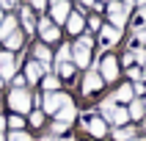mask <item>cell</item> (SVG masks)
I'll return each mask as SVG.
<instances>
[{
	"label": "cell",
	"mask_w": 146,
	"mask_h": 141,
	"mask_svg": "<svg viewBox=\"0 0 146 141\" xmlns=\"http://www.w3.org/2000/svg\"><path fill=\"white\" fill-rule=\"evenodd\" d=\"M91 47H94V36L91 33H80V39L72 44V64L86 69L91 64Z\"/></svg>",
	"instance_id": "6da1fadb"
},
{
	"label": "cell",
	"mask_w": 146,
	"mask_h": 141,
	"mask_svg": "<svg viewBox=\"0 0 146 141\" xmlns=\"http://www.w3.org/2000/svg\"><path fill=\"white\" fill-rule=\"evenodd\" d=\"M8 105L14 108L17 114H31L33 111V94L28 89H11V94H8Z\"/></svg>",
	"instance_id": "7a4b0ae2"
},
{
	"label": "cell",
	"mask_w": 146,
	"mask_h": 141,
	"mask_svg": "<svg viewBox=\"0 0 146 141\" xmlns=\"http://www.w3.org/2000/svg\"><path fill=\"white\" fill-rule=\"evenodd\" d=\"M36 33L41 36V44H55L61 39V28H58L50 17H39L36 19Z\"/></svg>",
	"instance_id": "3957f363"
},
{
	"label": "cell",
	"mask_w": 146,
	"mask_h": 141,
	"mask_svg": "<svg viewBox=\"0 0 146 141\" xmlns=\"http://www.w3.org/2000/svg\"><path fill=\"white\" fill-rule=\"evenodd\" d=\"M97 72L102 75V80H105V83H113L116 78H119V58L110 55V53L102 55V58H99V64H97Z\"/></svg>",
	"instance_id": "277c9868"
},
{
	"label": "cell",
	"mask_w": 146,
	"mask_h": 141,
	"mask_svg": "<svg viewBox=\"0 0 146 141\" xmlns=\"http://www.w3.org/2000/svg\"><path fill=\"white\" fill-rule=\"evenodd\" d=\"M66 102H72L69 94H64V91H47L44 100H41V111L50 114V116H55V111H58L61 105H66Z\"/></svg>",
	"instance_id": "5b68a950"
},
{
	"label": "cell",
	"mask_w": 146,
	"mask_h": 141,
	"mask_svg": "<svg viewBox=\"0 0 146 141\" xmlns=\"http://www.w3.org/2000/svg\"><path fill=\"white\" fill-rule=\"evenodd\" d=\"M105 14H108V19H110V25L121 31L124 25H127V14H130V11H127V8L121 6V0H108Z\"/></svg>",
	"instance_id": "8992f818"
},
{
	"label": "cell",
	"mask_w": 146,
	"mask_h": 141,
	"mask_svg": "<svg viewBox=\"0 0 146 141\" xmlns=\"http://www.w3.org/2000/svg\"><path fill=\"white\" fill-rule=\"evenodd\" d=\"M50 3V19L61 28L66 22V17L72 14V0H47Z\"/></svg>",
	"instance_id": "52a82bcc"
},
{
	"label": "cell",
	"mask_w": 146,
	"mask_h": 141,
	"mask_svg": "<svg viewBox=\"0 0 146 141\" xmlns=\"http://www.w3.org/2000/svg\"><path fill=\"white\" fill-rule=\"evenodd\" d=\"M17 66H19V58L14 53H8V50H3L0 53V78L3 80H11L17 75Z\"/></svg>",
	"instance_id": "ba28073f"
},
{
	"label": "cell",
	"mask_w": 146,
	"mask_h": 141,
	"mask_svg": "<svg viewBox=\"0 0 146 141\" xmlns=\"http://www.w3.org/2000/svg\"><path fill=\"white\" fill-rule=\"evenodd\" d=\"M64 25H66V31H69V36H80L86 31V8H77V11L72 8V14L66 17Z\"/></svg>",
	"instance_id": "9c48e42d"
},
{
	"label": "cell",
	"mask_w": 146,
	"mask_h": 141,
	"mask_svg": "<svg viewBox=\"0 0 146 141\" xmlns=\"http://www.w3.org/2000/svg\"><path fill=\"white\" fill-rule=\"evenodd\" d=\"M17 22H19V31H22L25 36H33V33H36V14H33L31 6H22V8H19Z\"/></svg>",
	"instance_id": "30bf717a"
},
{
	"label": "cell",
	"mask_w": 146,
	"mask_h": 141,
	"mask_svg": "<svg viewBox=\"0 0 146 141\" xmlns=\"http://www.w3.org/2000/svg\"><path fill=\"white\" fill-rule=\"evenodd\" d=\"M102 86H105L102 75L97 72V66H91L88 72H86V78H83V94H97Z\"/></svg>",
	"instance_id": "8fae6325"
},
{
	"label": "cell",
	"mask_w": 146,
	"mask_h": 141,
	"mask_svg": "<svg viewBox=\"0 0 146 141\" xmlns=\"http://www.w3.org/2000/svg\"><path fill=\"white\" fill-rule=\"evenodd\" d=\"M83 127H86V130H88L94 138H102V136H108V122L102 119V116H88Z\"/></svg>",
	"instance_id": "7c38bea8"
},
{
	"label": "cell",
	"mask_w": 146,
	"mask_h": 141,
	"mask_svg": "<svg viewBox=\"0 0 146 141\" xmlns=\"http://www.w3.org/2000/svg\"><path fill=\"white\" fill-rule=\"evenodd\" d=\"M33 61H39L44 66V72H50L52 69V50H50V44H36L33 47Z\"/></svg>",
	"instance_id": "4fadbf2b"
},
{
	"label": "cell",
	"mask_w": 146,
	"mask_h": 141,
	"mask_svg": "<svg viewBox=\"0 0 146 141\" xmlns=\"http://www.w3.org/2000/svg\"><path fill=\"white\" fill-rule=\"evenodd\" d=\"M41 75H47V72H44V66H41L39 61H28V64H25V80H28V86L39 83Z\"/></svg>",
	"instance_id": "5bb4252c"
},
{
	"label": "cell",
	"mask_w": 146,
	"mask_h": 141,
	"mask_svg": "<svg viewBox=\"0 0 146 141\" xmlns=\"http://www.w3.org/2000/svg\"><path fill=\"white\" fill-rule=\"evenodd\" d=\"M25 39H28V36H25V33L17 28L11 36H6V39H3V47H6L8 53H17V50H22V47H25Z\"/></svg>",
	"instance_id": "9a60e30c"
},
{
	"label": "cell",
	"mask_w": 146,
	"mask_h": 141,
	"mask_svg": "<svg viewBox=\"0 0 146 141\" xmlns=\"http://www.w3.org/2000/svg\"><path fill=\"white\" fill-rule=\"evenodd\" d=\"M97 33L102 36V44H105V47L116 44V41H119V36H121V31H119V28H113V25H102Z\"/></svg>",
	"instance_id": "2e32d148"
},
{
	"label": "cell",
	"mask_w": 146,
	"mask_h": 141,
	"mask_svg": "<svg viewBox=\"0 0 146 141\" xmlns=\"http://www.w3.org/2000/svg\"><path fill=\"white\" fill-rule=\"evenodd\" d=\"M74 116H77V108H74V102H66V105H61L55 111V119L58 122H64V124H72L74 122Z\"/></svg>",
	"instance_id": "e0dca14e"
},
{
	"label": "cell",
	"mask_w": 146,
	"mask_h": 141,
	"mask_svg": "<svg viewBox=\"0 0 146 141\" xmlns=\"http://www.w3.org/2000/svg\"><path fill=\"white\" fill-rule=\"evenodd\" d=\"M19 28V22H17V17L14 14H6L3 17V22H0V41L6 39V36H11V33Z\"/></svg>",
	"instance_id": "ac0fdd59"
},
{
	"label": "cell",
	"mask_w": 146,
	"mask_h": 141,
	"mask_svg": "<svg viewBox=\"0 0 146 141\" xmlns=\"http://www.w3.org/2000/svg\"><path fill=\"white\" fill-rule=\"evenodd\" d=\"M41 89H44V94H47V91H61V78L52 75V72L41 75Z\"/></svg>",
	"instance_id": "d6986e66"
},
{
	"label": "cell",
	"mask_w": 146,
	"mask_h": 141,
	"mask_svg": "<svg viewBox=\"0 0 146 141\" xmlns=\"http://www.w3.org/2000/svg\"><path fill=\"white\" fill-rule=\"evenodd\" d=\"M74 69H77V66H74L72 61H64V64H55V75L61 78V80H72V78H74Z\"/></svg>",
	"instance_id": "ffe728a7"
},
{
	"label": "cell",
	"mask_w": 146,
	"mask_h": 141,
	"mask_svg": "<svg viewBox=\"0 0 146 141\" xmlns=\"http://www.w3.org/2000/svg\"><path fill=\"white\" fill-rule=\"evenodd\" d=\"M127 114H130V119H143V116H146V105H143V100H132L130 108H127Z\"/></svg>",
	"instance_id": "44dd1931"
},
{
	"label": "cell",
	"mask_w": 146,
	"mask_h": 141,
	"mask_svg": "<svg viewBox=\"0 0 146 141\" xmlns=\"http://www.w3.org/2000/svg\"><path fill=\"white\" fill-rule=\"evenodd\" d=\"M113 100H116V102H132V100H135V94H132V86H130V83H124L121 89L113 94Z\"/></svg>",
	"instance_id": "7402d4cb"
},
{
	"label": "cell",
	"mask_w": 146,
	"mask_h": 141,
	"mask_svg": "<svg viewBox=\"0 0 146 141\" xmlns=\"http://www.w3.org/2000/svg\"><path fill=\"white\" fill-rule=\"evenodd\" d=\"M64 61H72V44H61L58 53L52 55V64H64Z\"/></svg>",
	"instance_id": "603a6c76"
},
{
	"label": "cell",
	"mask_w": 146,
	"mask_h": 141,
	"mask_svg": "<svg viewBox=\"0 0 146 141\" xmlns=\"http://www.w3.org/2000/svg\"><path fill=\"white\" fill-rule=\"evenodd\" d=\"M113 138L116 141H130V138H135V127H130V124L116 127V130H113Z\"/></svg>",
	"instance_id": "cb8c5ba5"
},
{
	"label": "cell",
	"mask_w": 146,
	"mask_h": 141,
	"mask_svg": "<svg viewBox=\"0 0 146 141\" xmlns=\"http://www.w3.org/2000/svg\"><path fill=\"white\" fill-rule=\"evenodd\" d=\"M28 116H31V127H41V124H44V116H47V114H44L41 108H36V111H31Z\"/></svg>",
	"instance_id": "d4e9b609"
},
{
	"label": "cell",
	"mask_w": 146,
	"mask_h": 141,
	"mask_svg": "<svg viewBox=\"0 0 146 141\" xmlns=\"http://www.w3.org/2000/svg\"><path fill=\"white\" fill-rule=\"evenodd\" d=\"M66 130H69V124L58 122V119H55L52 124H50V136H52V138H58V136H61V133H66Z\"/></svg>",
	"instance_id": "484cf974"
},
{
	"label": "cell",
	"mask_w": 146,
	"mask_h": 141,
	"mask_svg": "<svg viewBox=\"0 0 146 141\" xmlns=\"http://www.w3.org/2000/svg\"><path fill=\"white\" fill-rule=\"evenodd\" d=\"M6 127H11V130H25V119L17 114V116H11V119H8V124H6Z\"/></svg>",
	"instance_id": "4316f807"
},
{
	"label": "cell",
	"mask_w": 146,
	"mask_h": 141,
	"mask_svg": "<svg viewBox=\"0 0 146 141\" xmlns=\"http://www.w3.org/2000/svg\"><path fill=\"white\" fill-rule=\"evenodd\" d=\"M86 28H88V33H97L99 28H102V19H99V17H88V19H86Z\"/></svg>",
	"instance_id": "83f0119b"
},
{
	"label": "cell",
	"mask_w": 146,
	"mask_h": 141,
	"mask_svg": "<svg viewBox=\"0 0 146 141\" xmlns=\"http://www.w3.org/2000/svg\"><path fill=\"white\" fill-rule=\"evenodd\" d=\"M132 61H138V64L143 66L146 64V50L143 47H135V50H132Z\"/></svg>",
	"instance_id": "f1b7e54d"
},
{
	"label": "cell",
	"mask_w": 146,
	"mask_h": 141,
	"mask_svg": "<svg viewBox=\"0 0 146 141\" xmlns=\"http://www.w3.org/2000/svg\"><path fill=\"white\" fill-rule=\"evenodd\" d=\"M6 141H31V136H28L25 130H14V133H11V136H8Z\"/></svg>",
	"instance_id": "f546056e"
},
{
	"label": "cell",
	"mask_w": 146,
	"mask_h": 141,
	"mask_svg": "<svg viewBox=\"0 0 146 141\" xmlns=\"http://www.w3.org/2000/svg\"><path fill=\"white\" fill-rule=\"evenodd\" d=\"M11 83H14V89H25V86H28L25 75H14V78H11Z\"/></svg>",
	"instance_id": "4dcf8cb0"
},
{
	"label": "cell",
	"mask_w": 146,
	"mask_h": 141,
	"mask_svg": "<svg viewBox=\"0 0 146 141\" xmlns=\"http://www.w3.org/2000/svg\"><path fill=\"white\" fill-rule=\"evenodd\" d=\"M33 11H47V0H31Z\"/></svg>",
	"instance_id": "1f68e13d"
},
{
	"label": "cell",
	"mask_w": 146,
	"mask_h": 141,
	"mask_svg": "<svg viewBox=\"0 0 146 141\" xmlns=\"http://www.w3.org/2000/svg\"><path fill=\"white\" fill-rule=\"evenodd\" d=\"M127 75H130V78H132L135 83L141 80V69H138V66H130V69H127Z\"/></svg>",
	"instance_id": "d6a6232c"
},
{
	"label": "cell",
	"mask_w": 146,
	"mask_h": 141,
	"mask_svg": "<svg viewBox=\"0 0 146 141\" xmlns=\"http://www.w3.org/2000/svg\"><path fill=\"white\" fill-rule=\"evenodd\" d=\"M132 94H138V97L146 94V86H143V83H132Z\"/></svg>",
	"instance_id": "836d02e7"
},
{
	"label": "cell",
	"mask_w": 146,
	"mask_h": 141,
	"mask_svg": "<svg viewBox=\"0 0 146 141\" xmlns=\"http://www.w3.org/2000/svg\"><path fill=\"white\" fill-rule=\"evenodd\" d=\"M138 25H146V6H141L138 11Z\"/></svg>",
	"instance_id": "e575fe53"
},
{
	"label": "cell",
	"mask_w": 146,
	"mask_h": 141,
	"mask_svg": "<svg viewBox=\"0 0 146 141\" xmlns=\"http://www.w3.org/2000/svg\"><path fill=\"white\" fill-rule=\"evenodd\" d=\"M8 8H14V3H11V0H0V11L8 14Z\"/></svg>",
	"instance_id": "d590c367"
},
{
	"label": "cell",
	"mask_w": 146,
	"mask_h": 141,
	"mask_svg": "<svg viewBox=\"0 0 146 141\" xmlns=\"http://www.w3.org/2000/svg\"><path fill=\"white\" fill-rule=\"evenodd\" d=\"M135 36H138V41H141V44H146V28H141Z\"/></svg>",
	"instance_id": "8d00e7d4"
},
{
	"label": "cell",
	"mask_w": 146,
	"mask_h": 141,
	"mask_svg": "<svg viewBox=\"0 0 146 141\" xmlns=\"http://www.w3.org/2000/svg\"><path fill=\"white\" fill-rule=\"evenodd\" d=\"M121 64H124V66H132V53H127V55L121 58Z\"/></svg>",
	"instance_id": "74e56055"
},
{
	"label": "cell",
	"mask_w": 146,
	"mask_h": 141,
	"mask_svg": "<svg viewBox=\"0 0 146 141\" xmlns=\"http://www.w3.org/2000/svg\"><path fill=\"white\" fill-rule=\"evenodd\" d=\"M94 3H97V0H80V8H88V6L94 8Z\"/></svg>",
	"instance_id": "f35d334b"
},
{
	"label": "cell",
	"mask_w": 146,
	"mask_h": 141,
	"mask_svg": "<svg viewBox=\"0 0 146 141\" xmlns=\"http://www.w3.org/2000/svg\"><path fill=\"white\" fill-rule=\"evenodd\" d=\"M6 124H8V119H6V116H3V114H0V133L6 130Z\"/></svg>",
	"instance_id": "ab89813d"
},
{
	"label": "cell",
	"mask_w": 146,
	"mask_h": 141,
	"mask_svg": "<svg viewBox=\"0 0 146 141\" xmlns=\"http://www.w3.org/2000/svg\"><path fill=\"white\" fill-rule=\"evenodd\" d=\"M121 6H124V8H127V11H130V8H132V6H135V0H121Z\"/></svg>",
	"instance_id": "60d3db41"
},
{
	"label": "cell",
	"mask_w": 146,
	"mask_h": 141,
	"mask_svg": "<svg viewBox=\"0 0 146 141\" xmlns=\"http://www.w3.org/2000/svg\"><path fill=\"white\" fill-rule=\"evenodd\" d=\"M141 78H143V80H146V64H143V69H141Z\"/></svg>",
	"instance_id": "b9f144b4"
},
{
	"label": "cell",
	"mask_w": 146,
	"mask_h": 141,
	"mask_svg": "<svg viewBox=\"0 0 146 141\" xmlns=\"http://www.w3.org/2000/svg\"><path fill=\"white\" fill-rule=\"evenodd\" d=\"M41 141H55V138H52V136H44V138H41Z\"/></svg>",
	"instance_id": "7bdbcfd3"
},
{
	"label": "cell",
	"mask_w": 146,
	"mask_h": 141,
	"mask_svg": "<svg viewBox=\"0 0 146 141\" xmlns=\"http://www.w3.org/2000/svg\"><path fill=\"white\" fill-rule=\"evenodd\" d=\"M130 141H146V138H138V136H135V138H130Z\"/></svg>",
	"instance_id": "ee69618b"
},
{
	"label": "cell",
	"mask_w": 146,
	"mask_h": 141,
	"mask_svg": "<svg viewBox=\"0 0 146 141\" xmlns=\"http://www.w3.org/2000/svg\"><path fill=\"white\" fill-rule=\"evenodd\" d=\"M55 141H74V138H55Z\"/></svg>",
	"instance_id": "f6af8a7d"
},
{
	"label": "cell",
	"mask_w": 146,
	"mask_h": 141,
	"mask_svg": "<svg viewBox=\"0 0 146 141\" xmlns=\"http://www.w3.org/2000/svg\"><path fill=\"white\" fill-rule=\"evenodd\" d=\"M3 86H6V80H3V78H0V89H3Z\"/></svg>",
	"instance_id": "bcb514c9"
},
{
	"label": "cell",
	"mask_w": 146,
	"mask_h": 141,
	"mask_svg": "<svg viewBox=\"0 0 146 141\" xmlns=\"http://www.w3.org/2000/svg\"><path fill=\"white\" fill-rule=\"evenodd\" d=\"M3 17H6V11H0V22H3Z\"/></svg>",
	"instance_id": "7dc6e473"
},
{
	"label": "cell",
	"mask_w": 146,
	"mask_h": 141,
	"mask_svg": "<svg viewBox=\"0 0 146 141\" xmlns=\"http://www.w3.org/2000/svg\"><path fill=\"white\" fill-rule=\"evenodd\" d=\"M0 141H6V136H3V133H0Z\"/></svg>",
	"instance_id": "c3c4849f"
},
{
	"label": "cell",
	"mask_w": 146,
	"mask_h": 141,
	"mask_svg": "<svg viewBox=\"0 0 146 141\" xmlns=\"http://www.w3.org/2000/svg\"><path fill=\"white\" fill-rule=\"evenodd\" d=\"M11 3H14V6H17V3H19V0H11Z\"/></svg>",
	"instance_id": "681fc988"
},
{
	"label": "cell",
	"mask_w": 146,
	"mask_h": 141,
	"mask_svg": "<svg viewBox=\"0 0 146 141\" xmlns=\"http://www.w3.org/2000/svg\"><path fill=\"white\" fill-rule=\"evenodd\" d=\"M99 3H108V0H99Z\"/></svg>",
	"instance_id": "f907efd6"
},
{
	"label": "cell",
	"mask_w": 146,
	"mask_h": 141,
	"mask_svg": "<svg viewBox=\"0 0 146 141\" xmlns=\"http://www.w3.org/2000/svg\"><path fill=\"white\" fill-rule=\"evenodd\" d=\"M143 105H146V100H143Z\"/></svg>",
	"instance_id": "816d5d0a"
}]
</instances>
